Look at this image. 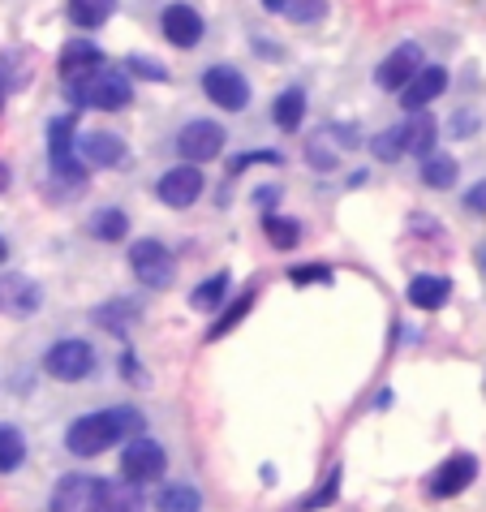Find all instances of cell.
<instances>
[{
	"instance_id": "obj_1",
	"label": "cell",
	"mask_w": 486,
	"mask_h": 512,
	"mask_svg": "<svg viewBox=\"0 0 486 512\" xmlns=\"http://www.w3.org/2000/svg\"><path fill=\"white\" fill-rule=\"evenodd\" d=\"M142 426L147 418L138 414L130 405H117V409H99V414H82L74 426L65 431V448L74 452V457L91 461V457H104L112 444H121V439H142Z\"/></svg>"
},
{
	"instance_id": "obj_2",
	"label": "cell",
	"mask_w": 486,
	"mask_h": 512,
	"mask_svg": "<svg viewBox=\"0 0 486 512\" xmlns=\"http://www.w3.org/2000/svg\"><path fill=\"white\" fill-rule=\"evenodd\" d=\"M69 95H74L82 108H99V112H121V108L134 99V91H130V78H125L121 69H108V65L99 69L95 78L82 82V87H74Z\"/></svg>"
},
{
	"instance_id": "obj_3",
	"label": "cell",
	"mask_w": 486,
	"mask_h": 512,
	"mask_svg": "<svg viewBox=\"0 0 486 512\" xmlns=\"http://www.w3.org/2000/svg\"><path fill=\"white\" fill-rule=\"evenodd\" d=\"M130 267H134V276L138 284H147V289H168L177 276V263H173V250L164 246V241H155V237H142L130 246Z\"/></svg>"
},
{
	"instance_id": "obj_4",
	"label": "cell",
	"mask_w": 486,
	"mask_h": 512,
	"mask_svg": "<svg viewBox=\"0 0 486 512\" xmlns=\"http://www.w3.org/2000/svg\"><path fill=\"white\" fill-rule=\"evenodd\" d=\"M44 371L52 379H61V383H82L91 371H95V349L87 345V340H56V345L48 349V358H44Z\"/></svg>"
},
{
	"instance_id": "obj_5",
	"label": "cell",
	"mask_w": 486,
	"mask_h": 512,
	"mask_svg": "<svg viewBox=\"0 0 486 512\" xmlns=\"http://www.w3.org/2000/svg\"><path fill=\"white\" fill-rule=\"evenodd\" d=\"M99 491H104V478H95V474H65L52 487L48 512H95L99 508Z\"/></svg>"
},
{
	"instance_id": "obj_6",
	"label": "cell",
	"mask_w": 486,
	"mask_h": 512,
	"mask_svg": "<svg viewBox=\"0 0 486 512\" xmlns=\"http://www.w3.org/2000/svg\"><path fill=\"white\" fill-rule=\"evenodd\" d=\"M224 142H228V130L220 121H190L177 134V151H181L185 164H207L224 151Z\"/></svg>"
},
{
	"instance_id": "obj_7",
	"label": "cell",
	"mask_w": 486,
	"mask_h": 512,
	"mask_svg": "<svg viewBox=\"0 0 486 512\" xmlns=\"http://www.w3.org/2000/svg\"><path fill=\"white\" fill-rule=\"evenodd\" d=\"M203 91H207L211 104H220L224 112L250 108V82L241 78V69H233V65H211L203 74Z\"/></svg>"
},
{
	"instance_id": "obj_8",
	"label": "cell",
	"mask_w": 486,
	"mask_h": 512,
	"mask_svg": "<svg viewBox=\"0 0 486 512\" xmlns=\"http://www.w3.org/2000/svg\"><path fill=\"white\" fill-rule=\"evenodd\" d=\"M164 469H168V452L164 444H155V439H134L130 448L121 452V478L125 482H155V478H164Z\"/></svg>"
},
{
	"instance_id": "obj_9",
	"label": "cell",
	"mask_w": 486,
	"mask_h": 512,
	"mask_svg": "<svg viewBox=\"0 0 486 512\" xmlns=\"http://www.w3.org/2000/svg\"><path fill=\"white\" fill-rule=\"evenodd\" d=\"M44 306V289L22 276V272H0V315L9 319H31Z\"/></svg>"
},
{
	"instance_id": "obj_10",
	"label": "cell",
	"mask_w": 486,
	"mask_h": 512,
	"mask_svg": "<svg viewBox=\"0 0 486 512\" xmlns=\"http://www.w3.org/2000/svg\"><path fill=\"white\" fill-rule=\"evenodd\" d=\"M203 168H194V164H177V168H168V173L160 177V186H155V194H160V203L164 207H173V211H185V207H194L198 203V194H203Z\"/></svg>"
},
{
	"instance_id": "obj_11",
	"label": "cell",
	"mask_w": 486,
	"mask_h": 512,
	"mask_svg": "<svg viewBox=\"0 0 486 512\" xmlns=\"http://www.w3.org/2000/svg\"><path fill=\"white\" fill-rule=\"evenodd\" d=\"M478 478V457H469V452H456V457L443 461L431 482H426V491H431V500H452V495H461L474 487Z\"/></svg>"
},
{
	"instance_id": "obj_12",
	"label": "cell",
	"mask_w": 486,
	"mask_h": 512,
	"mask_svg": "<svg viewBox=\"0 0 486 512\" xmlns=\"http://www.w3.org/2000/svg\"><path fill=\"white\" fill-rule=\"evenodd\" d=\"M418 74H422V48H418V44H400V48H392V52L379 61L375 82H379L383 91H405Z\"/></svg>"
},
{
	"instance_id": "obj_13",
	"label": "cell",
	"mask_w": 486,
	"mask_h": 512,
	"mask_svg": "<svg viewBox=\"0 0 486 512\" xmlns=\"http://www.w3.org/2000/svg\"><path fill=\"white\" fill-rule=\"evenodd\" d=\"M104 65H108V61H104V52H99L91 39H74V44H65V48H61V82H65L69 91L82 87L87 78H95Z\"/></svg>"
},
{
	"instance_id": "obj_14",
	"label": "cell",
	"mask_w": 486,
	"mask_h": 512,
	"mask_svg": "<svg viewBox=\"0 0 486 512\" xmlns=\"http://www.w3.org/2000/svg\"><path fill=\"white\" fill-rule=\"evenodd\" d=\"M160 31H164V39L173 48H194L198 39H203V13L198 9H190V5H168L164 13H160Z\"/></svg>"
},
{
	"instance_id": "obj_15",
	"label": "cell",
	"mask_w": 486,
	"mask_h": 512,
	"mask_svg": "<svg viewBox=\"0 0 486 512\" xmlns=\"http://www.w3.org/2000/svg\"><path fill=\"white\" fill-rule=\"evenodd\" d=\"M443 87H448V69L443 65H422V74L400 91V104H405V112H426V104L439 99Z\"/></svg>"
},
{
	"instance_id": "obj_16",
	"label": "cell",
	"mask_w": 486,
	"mask_h": 512,
	"mask_svg": "<svg viewBox=\"0 0 486 512\" xmlns=\"http://www.w3.org/2000/svg\"><path fill=\"white\" fill-rule=\"evenodd\" d=\"M82 160H87L91 168H117V164H125V142H121V134H108V130L82 134Z\"/></svg>"
},
{
	"instance_id": "obj_17",
	"label": "cell",
	"mask_w": 486,
	"mask_h": 512,
	"mask_svg": "<svg viewBox=\"0 0 486 512\" xmlns=\"http://www.w3.org/2000/svg\"><path fill=\"white\" fill-rule=\"evenodd\" d=\"M35 56L26 52V48H9V52H0V108H5V95L9 91H18L31 82V65Z\"/></svg>"
},
{
	"instance_id": "obj_18",
	"label": "cell",
	"mask_w": 486,
	"mask_h": 512,
	"mask_svg": "<svg viewBox=\"0 0 486 512\" xmlns=\"http://www.w3.org/2000/svg\"><path fill=\"white\" fill-rule=\"evenodd\" d=\"M405 293H409V306L439 310V306H448V297H452V280L448 276H413Z\"/></svg>"
},
{
	"instance_id": "obj_19",
	"label": "cell",
	"mask_w": 486,
	"mask_h": 512,
	"mask_svg": "<svg viewBox=\"0 0 486 512\" xmlns=\"http://www.w3.org/2000/svg\"><path fill=\"white\" fill-rule=\"evenodd\" d=\"M435 138H439V121L431 117V112H409V121H405V151L409 155H426V160H431Z\"/></svg>"
},
{
	"instance_id": "obj_20",
	"label": "cell",
	"mask_w": 486,
	"mask_h": 512,
	"mask_svg": "<svg viewBox=\"0 0 486 512\" xmlns=\"http://www.w3.org/2000/svg\"><path fill=\"white\" fill-rule=\"evenodd\" d=\"M142 508V487L138 482H104V491H99V508L95 512H138Z\"/></svg>"
},
{
	"instance_id": "obj_21",
	"label": "cell",
	"mask_w": 486,
	"mask_h": 512,
	"mask_svg": "<svg viewBox=\"0 0 486 512\" xmlns=\"http://www.w3.org/2000/svg\"><path fill=\"white\" fill-rule=\"evenodd\" d=\"M302 117H306V95L297 87L280 91L276 104H271V121H276L284 134H293V130H302Z\"/></svg>"
},
{
	"instance_id": "obj_22",
	"label": "cell",
	"mask_w": 486,
	"mask_h": 512,
	"mask_svg": "<svg viewBox=\"0 0 486 512\" xmlns=\"http://www.w3.org/2000/svg\"><path fill=\"white\" fill-rule=\"evenodd\" d=\"M69 9V22L82 26V31H95V26H104L112 13H117V0H65Z\"/></svg>"
},
{
	"instance_id": "obj_23",
	"label": "cell",
	"mask_w": 486,
	"mask_h": 512,
	"mask_svg": "<svg viewBox=\"0 0 486 512\" xmlns=\"http://www.w3.org/2000/svg\"><path fill=\"white\" fill-rule=\"evenodd\" d=\"M91 233H95V241L117 246V241L130 237V216L117 211V207H104V211H95V216H91Z\"/></svg>"
},
{
	"instance_id": "obj_24",
	"label": "cell",
	"mask_w": 486,
	"mask_h": 512,
	"mask_svg": "<svg viewBox=\"0 0 486 512\" xmlns=\"http://www.w3.org/2000/svg\"><path fill=\"white\" fill-rule=\"evenodd\" d=\"M263 233H267V241L276 250H293L297 241H302V224L289 220V216H276V211H267V216H263Z\"/></svg>"
},
{
	"instance_id": "obj_25",
	"label": "cell",
	"mask_w": 486,
	"mask_h": 512,
	"mask_svg": "<svg viewBox=\"0 0 486 512\" xmlns=\"http://www.w3.org/2000/svg\"><path fill=\"white\" fill-rule=\"evenodd\" d=\"M155 508L160 512H203V495H198L194 487L173 482V487H164L160 495H155Z\"/></svg>"
},
{
	"instance_id": "obj_26",
	"label": "cell",
	"mask_w": 486,
	"mask_h": 512,
	"mask_svg": "<svg viewBox=\"0 0 486 512\" xmlns=\"http://www.w3.org/2000/svg\"><path fill=\"white\" fill-rule=\"evenodd\" d=\"M26 461V439L18 426H9V422H0V474H13Z\"/></svg>"
},
{
	"instance_id": "obj_27",
	"label": "cell",
	"mask_w": 486,
	"mask_h": 512,
	"mask_svg": "<svg viewBox=\"0 0 486 512\" xmlns=\"http://www.w3.org/2000/svg\"><path fill=\"white\" fill-rule=\"evenodd\" d=\"M138 319V306H130L125 297H117V302H108V306H99L95 310V323L99 327H108V332H117V336H125L130 332V323Z\"/></svg>"
},
{
	"instance_id": "obj_28",
	"label": "cell",
	"mask_w": 486,
	"mask_h": 512,
	"mask_svg": "<svg viewBox=\"0 0 486 512\" xmlns=\"http://www.w3.org/2000/svg\"><path fill=\"white\" fill-rule=\"evenodd\" d=\"M224 293H228V272H216L211 280H203V284H194V293H190V306L194 310H220V302H224Z\"/></svg>"
},
{
	"instance_id": "obj_29",
	"label": "cell",
	"mask_w": 486,
	"mask_h": 512,
	"mask_svg": "<svg viewBox=\"0 0 486 512\" xmlns=\"http://www.w3.org/2000/svg\"><path fill=\"white\" fill-rule=\"evenodd\" d=\"M250 306H254V289H250V293H241V297H237V302H228V310H224V315H220L216 323H211V332H207V340H220V336H228V332H233V327H237L241 319H246V315H250Z\"/></svg>"
},
{
	"instance_id": "obj_30",
	"label": "cell",
	"mask_w": 486,
	"mask_h": 512,
	"mask_svg": "<svg viewBox=\"0 0 486 512\" xmlns=\"http://www.w3.org/2000/svg\"><path fill=\"white\" fill-rule=\"evenodd\" d=\"M456 173H461V168H456L452 155H431V160H426V168H422V181H426L431 190H448L452 181H456Z\"/></svg>"
},
{
	"instance_id": "obj_31",
	"label": "cell",
	"mask_w": 486,
	"mask_h": 512,
	"mask_svg": "<svg viewBox=\"0 0 486 512\" xmlns=\"http://www.w3.org/2000/svg\"><path fill=\"white\" fill-rule=\"evenodd\" d=\"M370 151H375L383 164H396L400 155H409V151H405V125H388V130H383L375 142H370Z\"/></svg>"
},
{
	"instance_id": "obj_32",
	"label": "cell",
	"mask_w": 486,
	"mask_h": 512,
	"mask_svg": "<svg viewBox=\"0 0 486 512\" xmlns=\"http://www.w3.org/2000/svg\"><path fill=\"white\" fill-rule=\"evenodd\" d=\"M336 495H340V465L327 469L323 487L314 491V495H306V500L297 504V512H319V508H327V504H336Z\"/></svg>"
},
{
	"instance_id": "obj_33",
	"label": "cell",
	"mask_w": 486,
	"mask_h": 512,
	"mask_svg": "<svg viewBox=\"0 0 486 512\" xmlns=\"http://www.w3.org/2000/svg\"><path fill=\"white\" fill-rule=\"evenodd\" d=\"M327 13V0H284V18L289 22H319Z\"/></svg>"
},
{
	"instance_id": "obj_34",
	"label": "cell",
	"mask_w": 486,
	"mask_h": 512,
	"mask_svg": "<svg viewBox=\"0 0 486 512\" xmlns=\"http://www.w3.org/2000/svg\"><path fill=\"white\" fill-rule=\"evenodd\" d=\"M130 74L134 78H147V82H168V69L160 65V61H151V56H130Z\"/></svg>"
},
{
	"instance_id": "obj_35",
	"label": "cell",
	"mask_w": 486,
	"mask_h": 512,
	"mask_svg": "<svg viewBox=\"0 0 486 512\" xmlns=\"http://www.w3.org/2000/svg\"><path fill=\"white\" fill-rule=\"evenodd\" d=\"M250 164H271V168H280V164H284V155H280V151H250V155H233V160H228V173H241V168H250Z\"/></svg>"
},
{
	"instance_id": "obj_36",
	"label": "cell",
	"mask_w": 486,
	"mask_h": 512,
	"mask_svg": "<svg viewBox=\"0 0 486 512\" xmlns=\"http://www.w3.org/2000/svg\"><path fill=\"white\" fill-rule=\"evenodd\" d=\"M293 284H332V267H323V263H306V267H293L289 272Z\"/></svg>"
},
{
	"instance_id": "obj_37",
	"label": "cell",
	"mask_w": 486,
	"mask_h": 512,
	"mask_svg": "<svg viewBox=\"0 0 486 512\" xmlns=\"http://www.w3.org/2000/svg\"><path fill=\"white\" fill-rule=\"evenodd\" d=\"M306 160H310L314 168H319V173H327V168H336V155L323 147V134H314V142L306 147Z\"/></svg>"
},
{
	"instance_id": "obj_38",
	"label": "cell",
	"mask_w": 486,
	"mask_h": 512,
	"mask_svg": "<svg viewBox=\"0 0 486 512\" xmlns=\"http://www.w3.org/2000/svg\"><path fill=\"white\" fill-rule=\"evenodd\" d=\"M465 207L474 211V216H486V181H478V186L465 194Z\"/></svg>"
},
{
	"instance_id": "obj_39",
	"label": "cell",
	"mask_w": 486,
	"mask_h": 512,
	"mask_svg": "<svg viewBox=\"0 0 486 512\" xmlns=\"http://www.w3.org/2000/svg\"><path fill=\"white\" fill-rule=\"evenodd\" d=\"M121 371H125V379H130V383H142V366H138L134 353H125V358H121Z\"/></svg>"
},
{
	"instance_id": "obj_40",
	"label": "cell",
	"mask_w": 486,
	"mask_h": 512,
	"mask_svg": "<svg viewBox=\"0 0 486 512\" xmlns=\"http://www.w3.org/2000/svg\"><path fill=\"white\" fill-rule=\"evenodd\" d=\"M280 198V186H263V190H254V203H263V207H271Z\"/></svg>"
},
{
	"instance_id": "obj_41",
	"label": "cell",
	"mask_w": 486,
	"mask_h": 512,
	"mask_svg": "<svg viewBox=\"0 0 486 512\" xmlns=\"http://www.w3.org/2000/svg\"><path fill=\"white\" fill-rule=\"evenodd\" d=\"M9 181H13V177H9V164H5V160H0V194H5V190H9Z\"/></svg>"
},
{
	"instance_id": "obj_42",
	"label": "cell",
	"mask_w": 486,
	"mask_h": 512,
	"mask_svg": "<svg viewBox=\"0 0 486 512\" xmlns=\"http://www.w3.org/2000/svg\"><path fill=\"white\" fill-rule=\"evenodd\" d=\"M263 9L267 13H284V0H263Z\"/></svg>"
},
{
	"instance_id": "obj_43",
	"label": "cell",
	"mask_w": 486,
	"mask_h": 512,
	"mask_svg": "<svg viewBox=\"0 0 486 512\" xmlns=\"http://www.w3.org/2000/svg\"><path fill=\"white\" fill-rule=\"evenodd\" d=\"M5 259H9V241L0 237V267H5Z\"/></svg>"
}]
</instances>
